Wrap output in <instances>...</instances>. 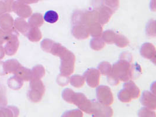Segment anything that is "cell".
I'll return each mask as SVG.
<instances>
[{
    "mask_svg": "<svg viewBox=\"0 0 156 117\" xmlns=\"http://www.w3.org/2000/svg\"><path fill=\"white\" fill-rule=\"evenodd\" d=\"M98 69L102 74L108 76L111 72L112 66L108 62H102L99 63L98 66Z\"/></svg>",
    "mask_w": 156,
    "mask_h": 117,
    "instance_id": "4dcf8cb0",
    "label": "cell"
},
{
    "mask_svg": "<svg viewBox=\"0 0 156 117\" xmlns=\"http://www.w3.org/2000/svg\"><path fill=\"white\" fill-rule=\"evenodd\" d=\"M21 2L23 3L26 4H32V3H36L38 2L39 0H20Z\"/></svg>",
    "mask_w": 156,
    "mask_h": 117,
    "instance_id": "7dc6e473",
    "label": "cell"
},
{
    "mask_svg": "<svg viewBox=\"0 0 156 117\" xmlns=\"http://www.w3.org/2000/svg\"><path fill=\"white\" fill-rule=\"evenodd\" d=\"M92 6L98 13V22L101 25H104L109 21L114 12L105 4L104 0H92Z\"/></svg>",
    "mask_w": 156,
    "mask_h": 117,
    "instance_id": "7a4b0ae2",
    "label": "cell"
},
{
    "mask_svg": "<svg viewBox=\"0 0 156 117\" xmlns=\"http://www.w3.org/2000/svg\"><path fill=\"white\" fill-rule=\"evenodd\" d=\"M74 93V91L70 88H66L62 93V98L65 101L71 104L72 96Z\"/></svg>",
    "mask_w": 156,
    "mask_h": 117,
    "instance_id": "60d3db41",
    "label": "cell"
},
{
    "mask_svg": "<svg viewBox=\"0 0 156 117\" xmlns=\"http://www.w3.org/2000/svg\"><path fill=\"white\" fill-rule=\"evenodd\" d=\"M14 27L18 32L24 35H26L29 29H30L28 22L24 20L22 18H17L15 20Z\"/></svg>",
    "mask_w": 156,
    "mask_h": 117,
    "instance_id": "ac0fdd59",
    "label": "cell"
},
{
    "mask_svg": "<svg viewBox=\"0 0 156 117\" xmlns=\"http://www.w3.org/2000/svg\"><path fill=\"white\" fill-rule=\"evenodd\" d=\"M132 66V63L119 59L112 67L111 74L119 80L126 82L131 79Z\"/></svg>",
    "mask_w": 156,
    "mask_h": 117,
    "instance_id": "6da1fadb",
    "label": "cell"
},
{
    "mask_svg": "<svg viewBox=\"0 0 156 117\" xmlns=\"http://www.w3.org/2000/svg\"><path fill=\"white\" fill-rule=\"evenodd\" d=\"M20 111L14 106L5 107L0 110V117H18Z\"/></svg>",
    "mask_w": 156,
    "mask_h": 117,
    "instance_id": "603a6c76",
    "label": "cell"
},
{
    "mask_svg": "<svg viewBox=\"0 0 156 117\" xmlns=\"http://www.w3.org/2000/svg\"><path fill=\"white\" fill-rule=\"evenodd\" d=\"M31 79H41L45 75V69L42 65H36L33 67Z\"/></svg>",
    "mask_w": 156,
    "mask_h": 117,
    "instance_id": "4316f807",
    "label": "cell"
},
{
    "mask_svg": "<svg viewBox=\"0 0 156 117\" xmlns=\"http://www.w3.org/2000/svg\"><path fill=\"white\" fill-rule=\"evenodd\" d=\"M5 51H4V48L1 45L0 46V60L2 58H4V57L5 56Z\"/></svg>",
    "mask_w": 156,
    "mask_h": 117,
    "instance_id": "bcb514c9",
    "label": "cell"
},
{
    "mask_svg": "<svg viewBox=\"0 0 156 117\" xmlns=\"http://www.w3.org/2000/svg\"><path fill=\"white\" fill-rule=\"evenodd\" d=\"M155 21L151 20L149 21L147 24L146 25V32L147 36L149 37H156V32H155Z\"/></svg>",
    "mask_w": 156,
    "mask_h": 117,
    "instance_id": "e575fe53",
    "label": "cell"
},
{
    "mask_svg": "<svg viewBox=\"0 0 156 117\" xmlns=\"http://www.w3.org/2000/svg\"><path fill=\"white\" fill-rule=\"evenodd\" d=\"M44 23V19L42 15L39 13H35L32 15L29 19L28 23L30 28L41 27Z\"/></svg>",
    "mask_w": 156,
    "mask_h": 117,
    "instance_id": "44dd1931",
    "label": "cell"
},
{
    "mask_svg": "<svg viewBox=\"0 0 156 117\" xmlns=\"http://www.w3.org/2000/svg\"><path fill=\"white\" fill-rule=\"evenodd\" d=\"M57 83L61 87L66 86L70 83V78L69 76H66L60 74L57 77Z\"/></svg>",
    "mask_w": 156,
    "mask_h": 117,
    "instance_id": "f35d334b",
    "label": "cell"
},
{
    "mask_svg": "<svg viewBox=\"0 0 156 117\" xmlns=\"http://www.w3.org/2000/svg\"><path fill=\"white\" fill-rule=\"evenodd\" d=\"M117 34L112 30H107L102 34V38L104 41L108 44H115Z\"/></svg>",
    "mask_w": 156,
    "mask_h": 117,
    "instance_id": "484cf974",
    "label": "cell"
},
{
    "mask_svg": "<svg viewBox=\"0 0 156 117\" xmlns=\"http://www.w3.org/2000/svg\"><path fill=\"white\" fill-rule=\"evenodd\" d=\"M83 114L81 110H73L67 111L62 115L63 117H82Z\"/></svg>",
    "mask_w": 156,
    "mask_h": 117,
    "instance_id": "b9f144b4",
    "label": "cell"
},
{
    "mask_svg": "<svg viewBox=\"0 0 156 117\" xmlns=\"http://www.w3.org/2000/svg\"><path fill=\"white\" fill-rule=\"evenodd\" d=\"M83 11L81 10H77L74 12V13L72 15L71 17V21L72 23L74 25H79V24H83Z\"/></svg>",
    "mask_w": 156,
    "mask_h": 117,
    "instance_id": "1f68e13d",
    "label": "cell"
},
{
    "mask_svg": "<svg viewBox=\"0 0 156 117\" xmlns=\"http://www.w3.org/2000/svg\"><path fill=\"white\" fill-rule=\"evenodd\" d=\"M29 40L33 42H37L42 37V32L39 28H30L25 35Z\"/></svg>",
    "mask_w": 156,
    "mask_h": 117,
    "instance_id": "7402d4cb",
    "label": "cell"
},
{
    "mask_svg": "<svg viewBox=\"0 0 156 117\" xmlns=\"http://www.w3.org/2000/svg\"><path fill=\"white\" fill-rule=\"evenodd\" d=\"M139 117H156L155 110L149 109L147 107H143L141 108L138 112Z\"/></svg>",
    "mask_w": 156,
    "mask_h": 117,
    "instance_id": "8d00e7d4",
    "label": "cell"
},
{
    "mask_svg": "<svg viewBox=\"0 0 156 117\" xmlns=\"http://www.w3.org/2000/svg\"><path fill=\"white\" fill-rule=\"evenodd\" d=\"M98 13L94 9L83 11V25L88 26L94 22H98Z\"/></svg>",
    "mask_w": 156,
    "mask_h": 117,
    "instance_id": "2e32d148",
    "label": "cell"
},
{
    "mask_svg": "<svg viewBox=\"0 0 156 117\" xmlns=\"http://www.w3.org/2000/svg\"><path fill=\"white\" fill-rule=\"evenodd\" d=\"M71 104L76 105L85 113L91 114L92 100H88L84 94L74 92L71 98Z\"/></svg>",
    "mask_w": 156,
    "mask_h": 117,
    "instance_id": "5b68a950",
    "label": "cell"
},
{
    "mask_svg": "<svg viewBox=\"0 0 156 117\" xmlns=\"http://www.w3.org/2000/svg\"><path fill=\"white\" fill-rule=\"evenodd\" d=\"M142 73L140 66L137 64L132 65L131 70V79H135L138 77Z\"/></svg>",
    "mask_w": 156,
    "mask_h": 117,
    "instance_id": "ab89813d",
    "label": "cell"
},
{
    "mask_svg": "<svg viewBox=\"0 0 156 117\" xmlns=\"http://www.w3.org/2000/svg\"><path fill=\"white\" fill-rule=\"evenodd\" d=\"M105 4L113 10L114 12L119 7V0H104Z\"/></svg>",
    "mask_w": 156,
    "mask_h": 117,
    "instance_id": "7bdbcfd3",
    "label": "cell"
},
{
    "mask_svg": "<svg viewBox=\"0 0 156 117\" xmlns=\"http://www.w3.org/2000/svg\"><path fill=\"white\" fill-rule=\"evenodd\" d=\"M140 102L143 105L149 109L156 110V95L149 91H144L142 94Z\"/></svg>",
    "mask_w": 156,
    "mask_h": 117,
    "instance_id": "30bf717a",
    "label": "cell"
},
{
    "mask_svg": "<svg viewBox=\"0 0 156 117\" xmlns=\"http://www.w3.org/2000/svg\"><path fill=\"white\" fill-rule=\"evenodd\" d=\"M44 20L50 23H56L58 20V15L55 11H48L44 15Z\"/></svg>",
    "mask_w": 156,
    "mask_h": 117,
    "instance_id": "f1b7e54d",
    "label": "cell"
},
{
    "mask_svg": "<svg viewBox=\"0 0 156 117\" xmlns=\"http://www.w3.org/2000/svg\"><path fill=\"white\" fill-rule=\"evenodd\" d=\"M13 11L20 18H27L29 17L32 12V9L27 5L22 4H16L13 7Z\"/></svg>",
    "mask_w": 156,
    "mask_h": 117,
    "instance_id": "5bb4252c",
    "label": "cell"
},
{
    "mask_svg": "<svg viewBox=\"0 0 156 117\" xmlns=\"http://www.w3.org/2000/svg\"><path fill=\"white\" fill-rule=\"evenodd\" d=\"M118 97V99L122 102H130L132 100V96L130 93L125 88H123L119 92Z\"/></svg>",
    "mask_w": 156,
    "mask_h": 117,
    "instance_id": "836d02e7",
    "label": "cell"
},
{
    "mask_svg": "<svg viewBox=\"0 0 156 117\" xmlns=\"http://www.w3.org/2000/svg\"><path fill=\"white\" fill-rule=\"evenodd\" d=\"M115 44L119 48H123L128 46L129 44V41L125 36L117 34Z\"/></svg>",
    "mask_w": 156,
    "mask_h": 117,
    "instance_id": "f546056e",
    "label": "cell"
},
{
    "mask_svg": "<svg viewBox=\"0 0 156 117\" xmlns=\"http://www.w3.org/2000/svg\"><path fill=\"white\" fill-rule=\"evenodd\" d=\"M89 35L93 37H98L102 36L103 33V29L102 25L98 22H95L90 24L87 26Z\"/></svg>",
    "mask_w": 156,
    "mask_h": 117,
    "instance_id": "d6986e66",
    "label": "cell"
},
{
    "mask_svg": "<svg viewBox=\"0 0 156 117\" xmlns=\"http://www.w3.org/2000/svg\"><path fill=\"white\" fill-rule=\"evenodd\" d=\"M97 97L98 102L105 105L113 104L114 99L111 88L106 86H100L97 88Z\"/></svg>",
    "mask_w": 156,
    "mask_h": 117,
    "instance_id": "8992f818",
    "label": "cell"
},
{
    "mask_svg": "<svg viewBox=\"0 0 156 117\" xmlns=\"http://www.w3.org/2000/svg\"><path fill=\"white\" fill-rule=\"evenodd\" d=\"M83 77L89 87L95 88L98 86L100 80V72L98 70L94 68L88 69L84 73Z\"/></svg>",
    "mask_w": 156,
    "mask_h": 117,
    "instance_id": "9c48e42d",
    "label": "cell"
},
{
    "mask_svg": "<svg viewBox=\"0 0 156 117\" xmlns=\"http://www.w3.org/2000/svg\"><path fill=\"white\" fill-rule=\"evenodd\" d=\"M123 88L126 89L132 96V99H137L140 95V91L135 83L132 80L126 81L124 85Z\"/></svg>",
    "mask_w": 156,
    "mask_h": 117,
    "instance_id": "e0dca14e",
    "label": "cell"
},
{
    "mask_svg": "<svg viewBox=\"0 0 156 117\" xmlns=\"http://www.w3.org/2000/svg\"><path fill=\"white\" fill-rule=\"evenodd\" d=\"M105 46V42L101 37H94L90 41V47L94 51H101Z\"/></svg>",
    "mask_w": 156,
    "mask_h": 117,
    "instance_id": "d4e9b609",
    "label": "cell"
},
{
    "mask_svg": "<svg viewBox=\"0 0 156 117\" xmlns=\"http://www.w3.org/2000/svg\"><path fill=\"white\" fill-rule=\"evenodd\" d=\"M3 70L5 75L9 73H13L16 71V70L21 66L20 63L16 59H10L3 62Z\"/></svg>",
    "mask_w": 156,
    "mask_h": 117,
    "instance_id": "9a60e30c",
    "label": "cell"
},
{
    "mask_svg": "<svg viewBox=\"0 0 156 117\" xmlns=\"http://www.w3.org/2000/svg\"><path fill=\"white\" fill-rule=\"evenodd\" d=\"M7 103L6 88L3 85L0 84V108L6 107Z\"/></svg>",
    "mask_w": 156,
    "mask_h": 117,
    "instance_id": "d6a6232c",
    "label": "cell"
},
{
    "mask_svg": "<svg viewBox=\"0 0 156 117\" xmlns=\"http://www.w3.org/2000/svg\"><path fill=\"white\" fill-rule=\"evenodd\" d=\"M14 20L12 16L8 14L2 15L0 16V28L5 31L14 29Z\"/></svg>",
    "mask_w": 156,
    "mask_h": 117,
    "instance_id": "4fadbf2b",
    "label": "cell"
},
{
    "mask_svg": "<svg viewBox=\"0 0 156 117\" xmlns=\"http://www.w3.org/2000/svg\"><path fill=\"white\" fill-rule=\"evenodd\" d=\"M3 62H0V75L1 76H4L5 75L4 70H3Z\"/></svg>",
    "mask_w": 156,
    "mask_h": 117,
    "instance_id": "c3c4849f",
    "label": "cell"
},
{
    "mask_svg": "<svg viewBox=\"0 0 156 117\" xmlns=\"http://www.w3.org/2000/svg\"><path fill=\"white\" fill-rule=\"evenodd\" d=\"M61 60L60 74L66 76H69L74 71L76 56L73 53L67 49L59 57Z\"/></svg>",
    "mask_w": 156,
    "mask_h": 117,
    "instance_id": "3957f363",
    "label": "cell"
},
{
    "mask_svg": "<svg viewBox=\"0 0 156 117\" xmlns=\"http://www.w3.org/2000/svg\"><path fill=\"white\" fill-rule=\"evenodd\" d=\"M14 29V28L9 31H5L0 28V46L7 41L8 39L11 36V33Z\"/></svg>",
    "mask_w": 156,
    "mask_h": 117,
    "instance_id": "74e56055",
    "label": "cell"
},
{
    "mask_svg": "<svg viewBox=\"0 0 156 117\" xmlns=\"http://www.w3.org/2000/svg\"><path fill=\"white\" fill-rule=\"evenodd\" d=\"M119 58L121 60H123L125 61L129 62V63H132L133 61V57L132 56V55L130 53L128 52H123L120 56Z\"/></svg>",
    "mask_w": 156,
    "mask_h": 117,
    "instance_id": "f6af8a7d",
    "label": "cell"
},
{
    "mask_svg": "<svg viewBox=\"0 0 156 117\" xmlns=\"http://www.w3.org/2000/svg\"><path fill=\"white\" fill-rule=\"evenodd\" d=\"M70 83L71 86L76 88L82 87L84 83L85 80L83 76L80 75H74L70 78Z\"/></svg>",
    "mask_w": 156,
    "mask_h": 117,
    "instance_id": "83f0119b",
    "label": "cell"
},
{
    "mask_svg": "<svg viewBox=\"0 0 156 117\" xmlns=\"http://www.w3.org/2000/svg\"><path fill=\"white\" fill-rule=\"evenodd\" d=\"M140 55L144 58L153 60L154 63V60L156 58V48L151 43H145L143 44L140 48Z\"/></svg>",
    "mask_w": 156,
    "mask_h": 117,
    "instance_id": "7c38bea8",
    "label": "cell"
},
{
    "mask_svg": "<svg viewBox=\"0 0 156 117\" xmlns=\"http://www.w3.org/2000/svg\"><path fill=\"white\" fill-rule=\"evenodd\" d=\"M107 80H108V83L112 86H117L120 83V81L118 79H116L115 77H114V76L111 73L109 75H108Z\"/></svg>",
    "mask_w": 156,
    "mask_h": 117,
    "instance_id": "ee69618b",
    "label": "cell"
},
{
    "mask_svg": "<svg viewBox=\"0 0 156 117\" xmlns=\"http://www.w3.org/2000/svg\"><path fill=\"white\" fill-rule=\"evenodd\" d=\"M113 114L114 112L111 107L92 100L91 115L93 117H112Z\"/></svg>",
    "mask_w": 156,
    "mask_h": 117,
    "instance_id": "ba28073f",
    "label": "cell"
},
{
    "mask_svg": "<svg viewBox=\"0 0 156 117\" xmlns=\"http://www.w3.org/2000/svg\"><path fill=\"white\" fill-rule=\"evenodd\" d=\"M18 36L19 34L17 30L15 29H14L4 47V51L6 55L12 56L18 51L20 46Z\"/></svg>",
    "mask_w": 156,
    "mask_h": 117,
    "instance_id": "52a82bcc",
    "label": "cell"
},
{
    "mask_svg": "<svg viewBox=\"0 0 156 117\" xmlns=\"http://www.w3.org/2000/svg\"><path fill=\"white\" fill-rule=\"evenodd\" d=\"M30 90L28 92L29 100L33 102H40L45 93V87L41 79H31Z\"/></svg>",
    "mask_w": 156,
    "mask_h": 117,
    "instance_id": "277c9868",
    "label": "cell"
},
{
    "mask_svg": "<svg viewBox=\"0 0 156 117\" xmlns=\"http://www.w3.org/2000/svg\"><path fill=\"white\" fill-rule=\"evenodd\" d=\"M14 75L23 81H28L32 79V71L21 65L15 72Z\"/></svg>",
    "mask_w": 156,
    "mask_h": 117,
    "instance_id": "ffe728a7",
    "label": "cell"
},
{
    "mask_svg": "<svg viewBox=\"0 0 156 117\" xmlns=\"http://www.w3.org/2000/svg\"><path fill=\"white\" fill-rule=\"evenodd\" d=\"M55 42L50 39H45L43 40L41 44V49L43 51L47 53H50L52 46Z\"/></svg>",
    "mask_w": 156,
    "mask_h": 117,
    "instance_id": "d590c367",
    "label": "cell"
},
{
    "mask_svg": "<svg viewBox=\"0 0 156 117\" xmlns=\"http://www.w3.org/2000/svg\"><path fill=\"white\" fill-rule=\"evenodd\" d=\"M7 84L9 87L12 90H17L22 87L23 84V81L14 75V76L8 79Z\"/></svg>",
    "mask_w": 156,
    "mask_h": 117,
    "instance_id": "cb8c5ba5",
    "label": "cell"
},
{
    "mask_svg": "<svg viewBox=\"0 0 156 117\" xmlns=\"http://www.w3.org/2000/svg\"><path fill=\"white\" fill-rule=\"evenodd\" d=\"M71 33L73 37L78 40H84L90 36L87 26L82 24L74 25L71 29Z\"/></svg>",
    "mask_w": 156,
    "mask_h": 117,
    "instance_id": "8fae6325",
    "label": "cell"
}]
</instances>
